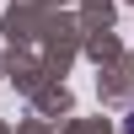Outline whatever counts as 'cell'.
Returning <instances> with one entry per match:
<instances>
[{"instance_id":"1","label":"cell","mask_w":134,"mask_h":134,"mask_svg":"<svg viewBox=\"0 0 134 134\" xmlns=\"http://www.w3.org/2000/svg\"><path fill=\"white\" fill-rule=\"evenodd\" d=\"M124 134H134V113H129V124H124Z\"/></svg>"}]
</instances>
